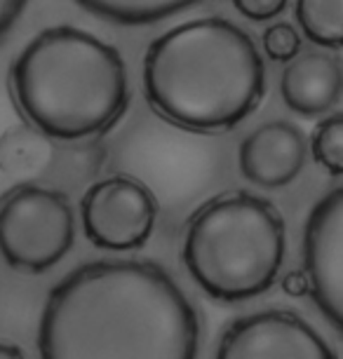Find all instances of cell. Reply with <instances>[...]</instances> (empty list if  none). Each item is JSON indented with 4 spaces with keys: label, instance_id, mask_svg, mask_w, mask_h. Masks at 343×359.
Returning a JSON list of instances; mask_svg holds the SVG:
<instances>
[{
    "label": "cell",
    "instance_id": "obj_15",
    "mask_svg": "<svg viewBox=\"0 0 343 359\" xmlns=\"http://www.w3.org/2000/svg\"><path fill=\"white\" fill-rule=\"evenodd\" d=\"M264 50L273 62H292L301 52V38L297 29L287 22H275L264 31Z\"/></svg>",
    "mask_w": 343,
    "mask_h": 359
},
{
    "label": "cell",
    "instance_id": "obj_12",
    "mask_svg": "<svg viewBox=\"0 0 343 359\" xmlns=\"http://www.w3.org/2000/svg\"><path fill=\"white\" fill-rule=\"evenodd\" d=\"M78 5L85 12L123 26L158 24L195 8V3H172V0H80Z\"/></svg>",
    "mask_w": 343,
    "mask_h": 359
},
{
    "label": "cell",
    "instance_id": "obj_11",
    "mask_svg": "<svg viewBox=\"0 0 343 359\" xmlns=\"http://www.w3.org/2000/svg\"><path fill=\"white\" fill-rule=\"evenodd\" d=\"M55 146L33 127H15L0 137V169L12 176H40L52 160Z\"/></svg>",
    "mask_w": 343,
    "mask_h": 359
},
{
    "label": "cell",
    "instance_id": "obj_2",
    "mask_svg": "<svg viewBox=\"0 0 343 359\" xmlns=\"http://www.w3.org/2000/svg\"><path fill=\"white\" fill-rule=\"evenodd\" d=\"M144 92L167 123L226 132L259 108L266 66L254 40L224 17L177 24L144 57Z\"/></svg>",
    "mask_w": 343,
    "mask_h": 359
},
{
    "label": "cell",
    "instance_id": "obj_19",
    "mask_svg": "<svg viewBox=\"0 0 343 359\" xmlns=\"http://www.w3.org/2000/svg\"><path fill=\"white\" fill-rule=\"evenodd\" d=\"M0 359H26L22 348H17V345L12 343H3L0 341Z\"/></svg>",
    "mask_w": 343,
    "mask_h": 359
},
{
    "label": "cell",
    "instance_id": "obj_18",
    "mask_svg": "<svg viewBox=\"0 0 343 359\" xmlns=\"http://www.w3.org/2000/svg\"><path fill=\"white\" fill-rule=\"evenodd\" d=\"M282 289H285V294L297 296V298L311 294V289H308V280L301 270H292V273H287L285 280H282Z\"/></svg>",
    "mask_w": 343,
    "mask_h": 359
},
{
    "label": "cell",
    "instance_id": "obj_5",
    "mask_svg": "<svg viewBox=\"0 0 343 359\" xmlns=\"http://www.w3.org/2000/svg\"><path fill=\"white\" fill-rule=\"evenodd\" d=\"M76 221L64 193L19 184L0 198V256L19 273H45L73 247Z\"/></svg>",
    "mask_w": 343,
    "mask_h": 359
},
{
    "label": "cell",
    "instance_id": "obj_17",
    "mask_svg": "<svg viewBox=\"0 0 343 359\" xmlns=\"http://www.w3.org/2000/svg\"><path fill=\"white\" fill-rule=\"evenodd\" d=\"M26 3L22 0H0V43L8 33L15 29V24L19 22V17L24 15Z\"/></svg>",
    "mask_w": 343,
    "mask_h": 359
},
{
    "label": "cell",
    "instance_id": "obj_10",
    "mask_svg": "<svg viewBox=\"0 0 343 359\" xmlns=\"http://www.w3.org/2000/svg\"><path fill=\"white\" fill-rule=\"evenodd\" d=\"M280 92L289 111L318 118L327 115L341 99V64L325 52L297 54L282 71Z\"/></svg>",
    "mask_w": 343,
    "mask_h": 359
},
{
    "label": "cell",
    "instance_id": "obj_13",
    "mask_svg": "<svg viewBox=\"0 0 343 359\" xmlns=\"http://www.w3.org/2000/svg\"><path fill=\"white\" fill-rule=\"evenodd\" d=\"M301 31L322 47L339 50L343 45V3L341 0H299L294 5Z\"/></svg>",
    "mask_w": 343,
    "mask_h": 359
},
{
    "label": "cell",
    "instance_id": "obj_16",
    "mask_svg": "<svg viewBox=\"0 0 343 359\" xmlns=\"http://www.w3.org/2000/svg\"><path fill=\"white\" fill-rule=\"evenodd\" d=\"M233 8L240 12L242 17L254 19V22H268L287 10L285 0H235Z\"/></svg>",
    "mask_w": 343,
    "mask_h": 359
},
{
    "label": "cell",
    "instance_id": "obj_14",
    "mask_svg": "<svg viewBox=\"0 0 343 359\" xmlns=\"http://www.w3.org/2000/svg\"><path fill=\"white\" fill-rule=\"evenodd\" d=\"M313 160L325 167L332 176L343 172V115L332 113L315 127L311 137Z\"/></svg>",
    "mask_w": 343,
    "mask_h": 359
},
{
    "label": "cell",
    "instance_id": "obj_1",
    "mask_svg": "<svg viewBox=\"0 0 343 359\" xmlns=\"http://www.w3.org/2000/svg\"><path fill=\"white\" fill-rule=\"evenodd\" d=\"M40 359H198L200 320L163 266L90 261L45 298Z\"/></svg>",
    "mask_w": 343,
    "mask_h": 359
},
{
    "label": "cell",
    "instance_id": "obj_8",
    "mask_svg": "<svg viewBox=\"0 0 343 359\" xmlns=\"http://www.w3.org/2000/svg\"><path fill=\"white\" fill-rule=\"evenodd\" d=\"M304 266L311 296L341 331L343 317V191L332 188L313 207L304 228Z\"/></svg>",
    "mask_w": 343,
    "mask_h": 359
},
{
    "label": "cell",
    "instance_id": "obj_6",
    "mask_svg": "<svg viewBox=\"0 0 343 359\" xmlns=\"http://www.w3.org/2000/svg\"><path fill=\"white\" fill-rule=\"evenodd\" d=\"M85 237L99 249L132 252L149 242L158 219V202L141 181L109 176L92 184L80 200Z\"/></svg>",
    "mask_w": 343,
    "mask_h": 359
},
{
    "label": "cell",
    "instance_id": "obj_3",
    "mask_svg": "<svg viewBox=\"0 0 343 359\" xmlns=\"http://www.w3.org/2000/svg\"><path fill=\"white\" fill-rule=\"evenodd\" d=\"M10 90L33 130L57 141L106 134L130 104L120 50L76 26L40 31L17 54Z\"/></svg>",
    "mask_w": 343,
    "mask_h": 359
},
{
    "label": "cell",
    "instance_id": "obj_4",
    "mask_svg": "<svg viewBox=\"0 0 343 359\" xmlns=\"http://www.w3.org/2000/svg\"><path fill=\"white\" fill-rule=\"evenodd\" d=\"M287 230L273 202L238 191L210 200L186 230L184 263L207 296L250 301L278 280Z\"/></svg>",
    "mask_w": 343,
    "mask_h": 359
},
{
    "label": "cell",
    "instance_id": "obj_9",
    "mask_svg": "<svg viewBox=\"0 0 343 359\" xmlns=\"http://www.w3.org/2000/svg\"><path fill=\"white\" fill-rule=\"evenodd\" d=\"M308 158L306 134L287 120H273L247 134L240 144V172L250 184L278 191L301 174Z\"/></svg>",
    "mask_w": 343,
    "mask_h": 359
},
{
    "label": "cell",
    "instance_id": "obj_7",
    "mask_svg": "<svg viewBox=\"0 0 343 359\" xmlns=\"http://www.w3.org/2000/svg\"><path fill=\"white\" fill-rule=\"evenodd\" d=\"M214 359H339L325 338L292 310H261L224 331Z\"/></svg>",
    "mask_w": 343,
    "mask_h": 359
}]
</instances>
